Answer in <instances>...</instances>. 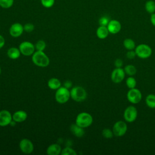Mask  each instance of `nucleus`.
Here are the masks:
<instances>
[{"label": "nucleus", "instance_id": "1", "mask_svg": "<svg viewBox=\"0 0 155 155\" xmlns=\"http://www.w3.org/2000/svg\"><path fill=\"white\" fill-rule=\"evenodd\" d=\"M31 60L35 65L40 67H46L50 64V59L44 51L36 50L31 56Z\"/></svg>", "mask_w": 155, "mask_h": 155}, {"label": "nucleus", "instance_id": "2", "mask_svg": "<svg viewBox=\"0 0 155 155\" xmlns=\"http://www.w3.org/2000/svg\"><path fill=\"white\" fill-rule=\"evenodd\" d=\"M93 120V117L90 113L87 112H81L76 116L75 123L78 125L85 128L92 124Z\"/></svg>", "mask_w": 155, "mask_h": 155}, {"label": "nucleus", "instance_id": "3", "mask_svg": "<svg viewBox=\"0 0 155 155\" xmlns=\"http://www.w3.org/2000/svg\"><path fill=\"white\" fill-rule=\"evenodd\" d=\"M87 96L86 90L81 86L74 87L70 90V97L76 102H82Z\"/></svg>", "mask_w": 155, "mask_h": 155}, {"label": "nucleus", "instance_id": "4", "mask_svg": "<svg viewBox=\"0 0 155 155\" xmlns=\"http://www.w3.org/2000/svg\"><path fill=\"white\" fill-rule=\"evenodd\" d=\"M70 98V91L65 87H61L56 90L55 99L59 104H65Z\"/></svg>", "mask_w": 155, "mask_h": 155}, {"label": "nucleus", "instance_id": "5", "mask_svg": "<svg viewBox=\"0 0 155 155\" xmlns=\"http://www.w3.org/2000/svg\"><path fill=\"white\" fill-rule=\"evenodd\" d=\"M135 52L136 56L141 59H147L152 54L151 48L147 44H140L136 47Z\"/></svg>", "mask_w": 155, "mask_h": 155}, {"label": "nucleus", "instance_id": "6", "mask_svg": "<svg viewBox=\"0 0 155 155\" xmlns=\"http://www.w3.org/2000/svg\"><path fill=\"white\" fill-rule=\"evenodd\" d=\"M127 97L128 101L133 104H137L139 103L142 99V95L140 91L136 88L130 89L127 94Z\"/></svg>", "mask_w": 155, "mask_h": 155}, {"label": "nucleus", "instance_id": "7", "mask_svg": "<svg viewBox=\"0 0 155 155\" xmlns=\"http://www.w3.org/2000/svg\"><path fill=\"white\" fill-rule=\"evenodd\" d=\"M137 117V108L133 105L127 107L124 112V120L127 122H133L136 120Z\"/></svg>", "mask_w": 155, "mask_h": 155}, {"label": "nucleus", "instance_id": "8", "mask_svg": "<svg viewBox=\"0 0 155 155\" xmlns=\"http://www.w3.org/2000/svg\"><path fill=\"white\" fill-rule=\"evenodd\" d=\"M112 130L114 136L116 137L123 136L127 131V125L124 121L118 120L114 123Z\"/></svg>", "mask_w": 155, "mask_h": 155}, {"label": "nucleus", "instance_id": "9", "mask_svg": "<svg viewBox=\"0 0 155 155\" xmlns=\"http://www.w3.org/2000/svg\"><path fill=\"white\" fill-rule=\"evenodd\" d=\"M19 49L22 54L27 56H32L35 51V46L29 41H24L19 46Z\"/></svg>", "mask_w": 155, "mask_h": 155}, {"label": "nucleus", "instance_id": "10", "mask_svg": "<svg viewBox=\"0 0 155 155\" xmlns=\"http://www.w3.org/2000/svg\"><path fill=\"white\" fill-rule=\"evenodd\" d=\"M125 73L122 68H115L111 74V79L115 84L120 83L125 78Z\"/></svg>", "mask_w": 155, "mask_h": 155}, {"label": "nucleus", "instance_id": "11", "mask_svg": "<svg viewBox=\"0 0 155 155\" xmlns=\"http://www.w3.org/2000/svg\"><path fill=\"white\" fill-rule=\"evenodd\" d=\"M19 148L25 154H30L34 150V145L32 142L26 138L22 139L19 142Z\"/></svg>", "mask_w": 155, "mask_h": 155}, {"label": "nucleus", "instance_id": "12", "mask_svg": "<svg viewBox=\"0 0 155 155\" xmlns=\"http://www.w3.org/2000/svg\"><path fill=\"white\" fill-rule=\"evenodd\" d=\"M13 120L12 115L10 112L7 110L0 111V126L5 127L10 125Z\"/></svg>", "mask_w": 155, "mask_h": 155}, {"label": "nucleus", "instance_id": "13", "mask_svg": "<svg viewBox=\"0 0 155 155\" xmlns=\"http://www.w3.org/2000/svg\"><path fill=\"white\" fill-rule=\"evenodd\" d=\"M24 31V25L19 22H15L13 24L9 29L10 35L14 38H18L20 36Z\"/></svg>", "mask_w": 155, "mask_h": 155}, {"label": "nucleus", "instance_id": "14", "mask_svg": "<svg viewBox=\"0 0 155 155\" xmlns=\"http://www.w3.org/2000/svg\"><path fill=\"white\" fill-rule=\"evenodd\" d=\"M107 27L109 31V33L114 35L117 34L121 30L120 22L116 19L110 20Z\"/></svg>", "mask_w": 155, "mask_h": 155}, {"label": "nucleus", "instance_id": "15", "mask_svg": "<svg viewBox=\"0 0 155 155\" xmlns=\"http://www.w3.org/2000/svg\"><path fill=\"white\" fill-rule=\"evenodd\" d=\"M13 120L17 123L25 121L27 118V113L24 110H18L15 112L12 115Z\"/></svg>", "mask_w": 155, "mask_h": 155}, {"label": "nucleus", "instance_id": "16", "mask_svg": "<svg viewBox=\"0 0 155 155\" xmlns=\"http://www.w3.org/2000/svg\"><path fill=\"white\" fill-rule=\"evenodd\" d=\"M61 151V147L58 143L51 144L47 148V154L48 155H59Z\"/></svg>", "mask_w": 155, "mask_h": 155}, {"label": "nucleus", "instance_id": "17", "mask_svg": "<svg viewBox=\"0 0 155 155\" xmlns=\"http://www.w3.org/2000/svg\"><path fill=\"white\" fill-rule=\"evenodd\" d=\"M70 131L75 136L78 137H81L85 134L84 128L78 125L76 123L70 126Z\"/></svg>", "mask_w": 155, "mask_h": 155}, {"label": "nucleus", "instance_id": "18", "mask_svg": "<svg viewBox=\"0 0 155 155\" xmlns=\"http://www.w3.org/2000/svg\"><path fill=\"white\" fill-rule=\"evenodd\" d=\"M109 34V31L107 26L100 25L96 30V35L98 38L104 39H105Z\"/></svg>", "mask_w": 155, "mask_h": 155}, {"label": "nucleus", "instance_id": "19", "mask_svg": "<svg viewBox=\"0 0 155 155\" xmlns=\"http://www.w3.org/2000/svg\"><path fill=\"white\" fill-rule=\"evenodd\" d=\"M7 56L9 58L12 59H16L19 58L21 53L19 48L16 47H11L7 50Z\"/></svg>", "mask_w": 155, "mask_h": 155}, {"label": "nucleus", "instance_id": "20", "mask_svg": "<svg viewBox=\"0 0 155 155\" xmlns=\"http://www.w3.org/2000/svg\"><path fill=\"white\" fill-rule=\"evenodd\" d=\"M48 87L51 90H57L61 87V82L59 79L56 78H52L48 81Z\"/></svg>", "mask_w": 155, "mask_h": 155}, {"label": "nucleus", "instance_id": "21", "mask_svg": "<svg viewBox=\"0 0 155 155\" xmlns=\"http://www.w3.org/2000/svg\"><path fill=\"white\" fill-rule=\"evenodd\" d=\"M123 45L127 50H134L136 48V43L131 38L125 39L123 42Z\"/></svg>", "mask_w": 155, "mask_h": 155}, {"label": "nucleus", "instance_id": "22", "mask_svg": "<svg viewBox=\"0 0 155 155\" xmlns=\"http://www.w3.org/2000/svg\"><path fill=\"white\" fill-rule=\"evenodd\" d=\"M145 103L147 105L152 109L155 108V94H150L145 99Z\"/></svg>", "mask_w": 155, "mask_h": 155}, {"label": "nucleus", "instance_id": "23", "mask_svg": "<svg viewBox=\"0 0 155 155\" xmlns=\"http://www.w3.org/2000/svg\"><path fill=\"white\" fill-rule=\"evenodd\" d=\"M124 70L125 74L130 76H134V74H136V72H137V69H136V67L134 66L133 65H131V64L127 65L124 67Z\"/></svg>", "mask_w": 155, "mask_h": 155}, {"label": "nucleus", "instance_id": "24", "mask_svg": "<svg viewBox=\"0 0 155 155\" xmlns=\"http://www.w3.org/2000/svg\"><path fill=\"white\" fill-rule=\"evenodd\" d=\"M145 8L148 13L153 14L155 12V2L153 0L147 1L145 5Z\"/></svg>", "mask_w": 155, "mask_h": 155}, {"label": "nucleus", "instance_id": "25", "mask_svg": "<svg viewBox=\"0 0 155 155\" xmlns=\"http://www.w3.org/2000/svg\"><path fill=\"white\" fill-rule=\"evenodd\" d=\"M136 80L133 76H129L126 79V85L128 87V88H133L136 86Z\"/></svg>", "mask_w": 155, "mask_h": 155}, {"label": "nucleus", "instance_id": "26", "mask_svg": "<svg viewBox=\"0 0 155 155\" xmlns=\"http://www.w3.org/2000/svg\"><path fill=\"white\" fill-rule=\"evenodd\" d=\"M14 0H0V7L3 8H9L12 7Z\"/></svg>", "mask_w": 155, "mask_h": 155}, {"label": "nucleus", "instance_id": "27", "mask_svg": "<svg viewBox=\"0 0 155 155\" xmlns=\"http://www.w3.org/2000/svg\"><path fill=\"white\" fill-rule=\"evenodd\" d=\"M62 155H76L77 153L75 150H74L72 148L67 147L62 150L61 153Z\"/></svg>", "mask_w": 155, "mask_h": 155}, {"label": "nucleus", "instance_id": "28", "mask_svg": "<svg viewBox=\"0 0 155 155\" xmlns=\"http://www.w3.org/2000/svg\"><path fill=\"white\" fill-rule=\"evenodd\" d=\"M35 49L38 51H44L46 47V43L43 40L38 41L35 45Z\"/></svg>", "mask_w": 155, "mask_h": 155}, {"label": "nucleus", "instance_id": "29", "mask_svg": "<svg viewBox=\"0 0 155 155\" xmlns=\"http://www.w3.org/2000/svg\"><path fill=\"white\" fill-rule=\"evenodd\" d=\"M102 135L106 139H111L113 137L114 134L113 130L109 128H105L102 131Z\"/></svg>", "mask_w": 155, "mask_h": 155}, {"label": "nucleus", "instance_id": "30", "mask_svg": "<svg viewBox=\"0 0 155 155\" xmlns=\"http://www.w3.org/2000/svg\"><path fill=\"white\" fill-rule=\"evenodd\" d=\"M55 0H41L42 5L45 8H51L54 4Z\"/></svg>", "mask_w": 155, "mask_h": 155}, {"label": "nucleus", "instance_id": "31", "mask_svg": "<svg viewBox=\"0 0 155 155\" xmlns=\"http://www.w3.org/2000/svg\"><path fill=\"white\" fill-rule=\"evenodd\" d=\"M109 18L107 16H102L99 20V24L102 26H107L109 21Z\"/></svg>", "mask_w": 155, "mask_h": 155}, {"label": "nucleus", "instance_id": "32", "mask_svg": "<svg viewBox=\"0 0 155 155\" xmlns=\"http://www.w3.org/2000/svg\"><path fill=\"white\" fill-rule=\"evenodd\" d=\"M34 28H35V26L31 23H27L24 25V30L28 33H30L33 31Z\"/></svg>", "mask_w": 155, "mask_h": 155}, {"label": "nucleus", "instance_id": "33", "mask_svg": "<svg viewBox=\"0 0 155 155\" xmlns=\"http://www.w3.org/2000/svg\"><path fill=\"white\" fill-rule=\"evenodd\" d=\"M126 56L129 59H133L137 56H136V53L135 52V50H128L127 51V53H126Z\"/></svg>", "mask_w": 155, "mask_h": 155}, {"label": "nucleus", "instance_id": "34", "mask_svg": "<svg viewBox=\"0 0 155 155\" xmlns=\"http://www.w3.org/2000/svg\"><path fill=\"white\" fill-rule=\"evenodd\" d=\"M114 65L116 68H121L123 65V61L120 59H116L114 61Z\"/></svg>", "mask_w": 155, "mask_h": 155}, {"label": "nucleus", "instance_id": "35", "mask_svg": "<svg viewBox=\"0 0 155 155\" xmlns=\"http://www.w3.org/2000/svg\"><path fill=\"white\" fill-rule=\"evenodd\" d=\"M4 44H5L4 38L1 35H0V49L4 47Z\"/></svg>", "mask_w": 155, "mask_h": 155}, {"label": "nucleus", "instance_id": "36", "mask_svg": "<svg viewBox=\"0 0 155 155\" xmlns=\"http://www.w3.org/2000/svg\"><path fill=\"white\" fill-rule=\"evenodd\" d=\"M150 21H151V24H153V25H154L155 27V12L153 13V14H151V17H150Z\"/></svg>", "mask_w": 155, "mask_h": 155}, {"label": "nucleus", "instance_id": "37", "mask_svg": "<svg viewBox=\"0 0 155 155\" xmlns=\"http://www.w3.org/2000/svg\"><path fill=\"white\" fill-rule=\"evenodd\" d=\"M71 85V82H66L65 83V86L64 87H67V88H68L69 87H70V86Z\"/></svg>", "mask_w": 155, "mask_h": 155}, {"label": "nucleus", "instance_id": "38", "mask_svg": "<svg viewBox=\"0 0 155 155\" xmlns=\"http://www.w3.org/2000/svg\"><path fill=\"white\" fill-rule=\"evenodd\" d=\"M1 67H0V74H1Z\"/></svg>", "mask_w": 155, "mask_h": 155}]
</instances>
